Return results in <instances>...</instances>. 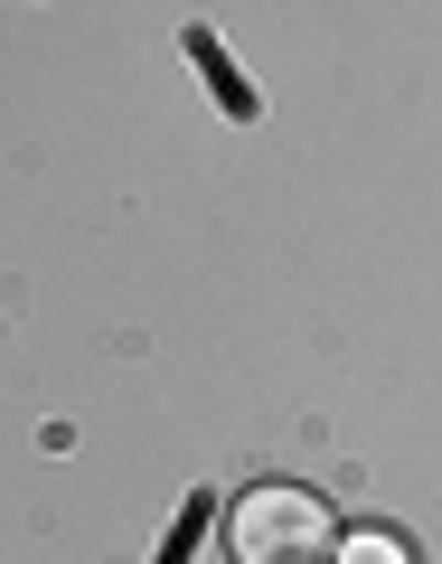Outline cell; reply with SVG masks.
Wrapping results in <instances>:
<instances>
[{
  "label": "cell",
  "instance_id": "7a4b0ae2",
  "mask_svg": "<svg viewBox=\"0 0 442 564\" xmlns=\"http://www.w3.org/2000/svg\"><path fill=\"white\" fill-rule=\"evenodd\" d=\"M330 555H339V564H414V545H405L396 527H348Z\"/></svg>",
  "mask_w": 442,
  "mask_h": 564
},
{
  "label": "cell",
  "instance_id": "6da1fadb",
  "mask_svg": "<svg viewBox=\"0 0 442 564\" xmlns=\"http://www.w3.org/2000/svg\"><path fill=\"white\" fill-rule=\"evenodd\" d=\"M330 545H339V518H330L311 489H245L236 508H226V555L236 564H321Z\"/></svg>",
  "mask_w": 442,
  "mask_h": 564
}]
</instances>
